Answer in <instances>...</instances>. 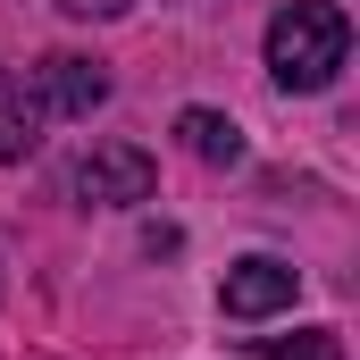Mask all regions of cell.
Listing matches in <instances>:
<instances>
[{"label": "cell", "mask_w": 360, "mask_h": 360, "mask_svg": "<svg viewBox=\"0 0 360 360\" xmlns=\"http://www.w3.org/2000/svg\"><path fill=\"white\" fill-rule=\"evenodd\" d=\"M59 8H68V17H84V25H101V17H126L134 0H59Z\"/></svg>", "instance_id": "obj_8"}, {"label": "cell", "mask_w": 360, "mask_h": 360, "mask_svg": "<svg viewBox=\"0 0 360 360\" xmlns=\"http://www.w3.org/2000/svg\"><path fill=\"white\" fill-rule=\"evenodd\" d=\"M25 109H34V126H68V117H92L101 101H109V76H101V59H76V51H51V59H34L25 68Z\"/></svg>", "instance_id": "obj_3"}, {"label": "cell", "mask_w": 360, "mask_h": 360, "mask_svg": "<svg viewBox=\"0 0 360 360\" xmlns=\"http://www.w3.org/2000/svg\"><path fill=\"white\" fill-rule=\"evenodd\" d=\"M260 360H344V335H335V327H302L293 344H285V335H269V344H260Z\"/></svg>", "instance_id": "obj_7"}, {"label": "cell", "mask_w": 360, "mask_h": 360, "mask_svg": "<svg viewBox=\"0 0 360 360\" xmlns=\"http://www.w3.org/2000/svg\"><path fill=\"white\" fill-rule=\"evenodd\" d=\"M34 143H42V126H34V109H25V92H17V76L0 68V168H8V160H25Z\"/></svg>", "instance_id": "obj_6"}, {"label": "cell", "mask_w": 360, "mask_h": 360, "mask_svg": "<svg viewBox=\"0 0 360 360\" xmlns=\"http://www.w3.org/2000/svg\"><path fill=\"white\" fill-rule=\"evenodd\" d=\"M151 184H160V168H151L143 143H92L68 168V201H84V210H143Z\"/></svg>", "instance_id": "obj_2"}, {"label": "cell", "mask_w": 360, "mask_h": 360, "mask_svg": "<svg viewBox=\"0 0 360 360\" xmlns=\"http://www.w3.org/2000/svg\"><path fill=\"white\" fill-rule=\"evenodd\" d=\"M176 143L201 168H235V160H243V126H235L226 109H176Z\"/></svg>", "instance_id": "obj_5"}, {"label": "cell", "mask_w": 360, "mask_h": 360, "mask_svg": "<svg viewBox=\"0 0 360 360\" xmlns=\"http://www.w3.org/2000/svg\"><path fill=\"white\" fill-rule=\"evenodd\" d=\"M352 59V17L335 0H285L269 17V76L276 92H327Z\"/></svg>", "instance_id": "obj_1"}, {"label": "cell", "mask_w": 360, "mask_h": 360, "mask_svg": "<svg viewBox=\"0 0 360 360\" xmlns=\"http://www.w3.org/2000/svg\"><path fill=\"white\" fill-rule=\"evenodd\" d=\"M293 293H302L293 260H276V252H243V260L226 269V285H218V310L243 319V327H260V319H276V310H293Z\"/></svg>", "instance_id": "obj_4"}]
</instances>
